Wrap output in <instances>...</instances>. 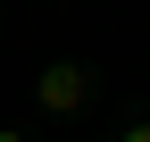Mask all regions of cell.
Here are the masks:
<instances>
[{
  "mask_svg": "<svg viewBox=\"0 0 150 142\" xmlns=\"http://www.w3.org/2000/svg\"><path fill=\"white\" fill-rule=\"evenodd\" d=\"M0 142H25V134H17V126H0Z\"/></svg>",
  "mask_w": 150,
  "mask_h": 142,
  "instance_id": "3957f363",
  "label": "cell"
},
{
  "mask_svg": "<svg viewBox=\"0 0 150 142\" xmlns=\"http://www.w3.org/2000/svg\"><path fill=\"white\" fill-rule=\"evenodd\" d=\"M117 142H150V117H142V126H125V134H117Z\"/></svg>",
  "mask_w": 150,
  "mask_h": 142,
  "instance_id": "7a4b0ae2",
  "label": "cell"
},
{
  "mask_svg": "<svg viewBox=\"0 0 150 142\" xmlns=\"http://www.w3.org/2000/svg\"><path fill=\"white\" fill-rule=\"evenodd\" d=\"M92 92H100V75H92L83 59H50L42 75H33V100H42L50 117H75V109H92Z\"/></svg>",
  "mask_w": 150,
  "mask_h": 142,
  "instance_id": "6da1fadb",
  "label": "cell"
}]
</instances>
